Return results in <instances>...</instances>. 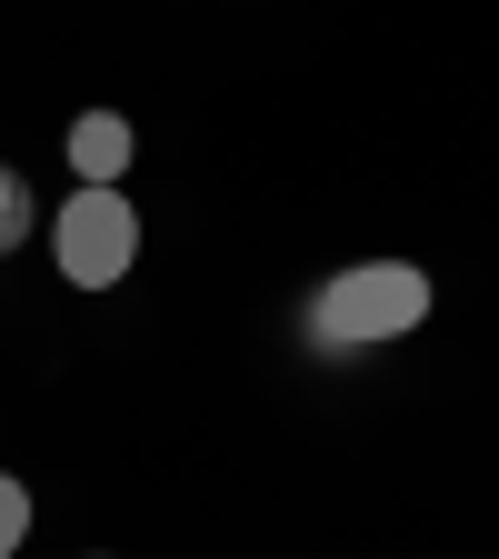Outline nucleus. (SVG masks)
<instances>
[{
  "label": "nucleus",
  "mask_w": 499,
  "mask_h": 559,
  "mask_svg": "<svg viewBox=\"0 0 499 559\" xmlns=\"http://www.w3.org/2000/svg\"><path fill=\"white\" fill-rule=\"evenodd\" d=\"M419 320H430V270L419 260H349L300 300V340L349 360V349H400Z\"/></svg>",
  "instance_id": "f257e3e1"
},
{
  "label": "nucleus",
  "mask_w": 499,
  "mask_h": 559,
  "mask_svg": "<svg viewBox=\"0 0 499 559\" xmlns=\"http://www.w3.org/2000/svg\"><path fill=\"white\" fill-rule=\"evenodd\" d=\"M40 250H50V270L70 280V290H91V300L120 290V280L140 270V200L130 190H70L50 210Z\"/></svg>",
  "instance_id": "f03ea898"
},
{
  "label": "nucleus",
  "mask_w": 499,
  "mask_h": 559,
  "mask_svg": "<svg viewBox=\"0 0 499 559\" xmlns=\"http://www.w3.org/2000/svg\"><path fill=\"white\" fill-rule=\"evenodd\" d=\"M60 160L81 170V190H120V180H130V160H140L130 110H81V120H70V140H60Z\"/></svg>",
  "instance_id": "7ed1b4c3"
},
{
  "label": "nucleus",
  "mask_w": 499,
  "mask_h": 559,
  "mask_svg": "<svg viewBox=\"0 0 499 559\" xmlns=\"http://www.w3.org/2000/svg\"><path fill=\"white\" fill-rule=\"evenodd\" d=\"M31 240H40V200H31V180H21L11 160H0V260L31 250Z\"/></svg>",
  "instance_id": "20e7f679"
},
{
  "label": "nucleus",
  "mask_w": 499,
  "mask_h": 559,
  "mask_svg": "<svg viewBox=\"0 0 499 559\" xmlns=\"http://www.w3.org/2000/svg\"><path fill=\"white\" fill-rule=\"evenodd\" d=\"M21 539H31V479L0 469V559H21Z\"/></svg>",
  "instance_id": "39448f33"
},
{
  "label": "nucleus",
  "mask_w": 499,
  "mask_h": 559,
  "mask_svg": "<svg viewBox=\"0 0 499 559\" xmlns=\"http://www.w3.org/2000/svg\"><path fill=\"white\" fill-rule=\"evenodd\" d=\"M91 559H110V549H91Z\"/></svg>",
  "instance_id": "423d86ee"
}]
</instances>
